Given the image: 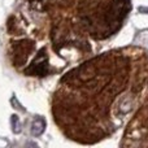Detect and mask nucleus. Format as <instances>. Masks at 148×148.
Segmentation results:
<instances>
[{
	"label": "nucleus",
	"mask_w": 148,
	"mask_h": 148,
	"mask_svg": "<svg viewBox=\"0 0 148 148\" xmlns=\"http://www.w3.org/2000/svg\"><path fill=\"white\" fill-rule=\"evenodd\" d=\"M130 10L131 0H20L7 22L9 60L25 77L56 75L96 55Z\"/></svg>",
	"instance_id": "f257e3e1"
},
{
	"label": "nucleus",
	"mask_w": 148,
	"mask_h": 148,
	"mask_svg": "<svg viewBox=\"0 0 148 148\" xmlns=\"http://www.w3.org/2000/svg\"><path fill=\"white\" fill-rule=\"evenodd\" d=\"M148 92V49H109L72 66L51 99L55 125L79 144H95L126 125Z\"/></svg>",
	"instance_id": "f03ea898"
},
{
	"label": "nucleus",
	"mask_w": 148,
	"mask_h": 148,
	"mask_svg": "<svg viewBox=\"0 0 148 148\" xmlns=\"http://www.w3.org/2000/svg\"><path fill=\"white\" fill-rule=\"evenodd\" d=\"M121 147H148V92L126 123Z\"/></svg>",
	"instance_id": "7ed1b4c3"
}]
</instances>
